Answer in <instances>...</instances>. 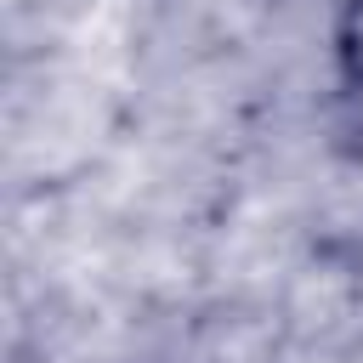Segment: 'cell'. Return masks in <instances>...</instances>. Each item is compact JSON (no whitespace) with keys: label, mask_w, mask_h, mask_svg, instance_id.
<instances>
[{"label":"cell","mask_w":363,"mask_h":363,"mask_svg":"<svg viewBox=\"0 0 363 363\" xmlns=\"http://www.w3.org/2000/svg\"><path fill=\"white\" fill-rule=\"evenodd\" d=\"M335 57H340L346 85L363 96V0H346V11H340V34H335Z\"/></svg>","instance_id":"obj_1"}]
</instances>
